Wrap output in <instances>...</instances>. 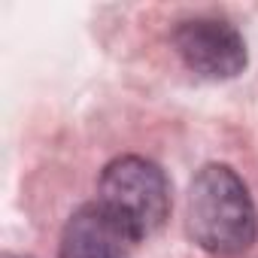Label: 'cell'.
<instances>
[{
	"instance_id": "5b68a950",
	"label": "cell",
	"mask_w": 258,
	"mask_h": 258,
	"mask_svg": "<svg viewBox=\"0 0 258 258\" xmlns=\"http://www.w3.org/2000/svg\"><path fill=\"white\" fill-rule=\"evenodd\" d=\"M22 258H25V255H22Z\"/></svg>"
},
{
	"instance_id": "277c9868",
	"label": "cell",
	"mask_w": 258,
	"mask_h": 258,
	"mask_svg": "<svg viewBox=\"0 0 258 258\" xmlns=\"http://www.w3.org/2000/svg\"><path fill=\"white\" fill-rule=\"evenodd\" d=\"M137 240L97 201L82 204L64 225L58 258H131Z\"/></svg>"
},
{
	"instance_id": "7a4b0ae2",
	"label": "cell",
	"mask_w": 258,
	"mask_h": 258,
	"mask_svg": "<svg viewBox=\"0 0 258 258\" xmlns=\"http://www.w3.org/2000/svg\"><path fill=\"white\" fill-rule=\"evenodd\" d=\"M97 191V204L137 243L161 231V225L170 216L167 173L143 155L112 158L100 173Z\"/></svg>"
},
{
	"instance_id": "6da1fadb",
	"label": "cell",
	"mask_w": 258,
	"mask_h": 258,
	"mask_svg": "<svg viewBox=\"0 0 258 258\" xmlns=\"http://www.w3.org/2000/svg\"><path fill=\"white\" fill-rule=\"evenodd\" d=\"M188 237L213 255H243L258 237L255 201L231 164H204L188 185Z\"/></svg>"
},
{
	"instance_id": "3957f363",
	"label": "cell",
	"mask_w": 258,
	"mask_h": 258,
	"mask_svg": "<svg viewBox=\"0 0 258 258\" xmlns=\"http://www.w3.org/2000/svg\"><path fill=\"white\" fill-rule=\"evenodd\" d=\"M173 49L179 55V61L198 73L201 79H234L243 73L249 55H246V40L237 31V25H231L228 19L219 16H195V19H182L173 34Z\"/></svg>"
}]
</instances>
